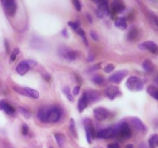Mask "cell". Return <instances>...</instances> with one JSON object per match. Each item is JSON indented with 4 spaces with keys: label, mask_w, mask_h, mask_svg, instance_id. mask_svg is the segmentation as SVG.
<instances>
[{
    "label": "cell",
    "mask_w": 158,
    "mask_h": 148,
    "mask_svg": "<svg viewBox=\"0 0 158 148\" xmlns=\"http://www.w3.org/2000/svg\"><path fill=\"white\" fill-rule=\"evenodd\" d=\"M105 93L107 97L109 99H114V98L117 96L118 93H119V89H118V88L117 87H115V86L110 85L107 87V89H106L105 90Z\"/></svg>",
    "instance_id": "obj_11"
},
{
    "label": "cell",
    "mask_w": 158,
    "mask_h": 148,
    "mask_svg": "<svg viewBox=\"0 0 158 148\" xmlns=\"http://www.w3.org/2000/svg\"><path fill=\"white\" fill-rule=\"evenodd\" d=\"M139 35V31L137 28H133L130 30V32L127 34V39L130 42L135 41L137 39Z\"/></svg>",
    "instance_id": "obj_19"
},
{
    "label": "cell",
    "mask_w": 158,
    "mask_h": 148,
    "mask_svg": "<svg viewBox=\"0 0 158 148\" xmlns=\"http://www.w3.org/2000/svg\"><path fill=\"white\" fill-rule=\"evenodd\" d=\"M115 26L117 28H119L120 29H122V30H124L127 29V21H126L125 18H118L115 22Z\"/></svg>",
    "instance_id": "obj_20"
},
{
    "label": "cell",
    "mask_w": 158,
    "mask_h": 148,
    "mask_svg": "<svg viewBox=\"0 0 158 148\" xmlns=\"http://www.w3.org/2000/svg\"><path fill=\"white\" fill-rule=\"evenodd\" d=\"M13 89H14L15 91H16L17 93H20L21 95L26 96V97H29V94L27 93V92L26 91V89H25V88L16 87H13Z\"/></svg>",
    "instance_id": "obj_28"
},
{
    "label": "cell",
    "mask_w": 158,
    "mask_h": 148,
    "mask_svg": "<svg viewBox=\"0 0 158 148\" xmlns=\"http://www.w3.org/2000/svg\"><path fill=\"white\" fill-rule=\"evenodd\" d=\"M87 16L88 18V20H89V22L91 23V22H93V19H92V17L89 16V14H87Z\"/></svg>",
    "instance_id": "obj_42"
},
{
    "label": "cell",
    "mask_w": 158,
    "mask_h": 148,
    "mask_svg": "<svg viewBox=\"0 0 158 148\" xmlns=\"http://www.w3.org/2000/svg\"><path fill=\"white\" fill-rule=\"evenodd\" d=\"M100 65H101V63H99V64H97V65L93 66V67H90V71H94V70L100 69Z\"/></svg>",
    "instance_id": "obj_38"
},
{
    "label": "cell",
    "mask_w": 158,
    "mask_h": 148,
    "mask_svg": "<svg viewBox=\"0 0 158 148\" xmlns=\"http://www.w3.org/2000/svg\"><path fill=\"white\" fill-rule=\"evenodd\" d=\"M150 19L151 20L153 24L158 29V18L156 16H154V15H151L150 16Z\"/></svg>",
    "instance_id": "obj_31"
},
{
    "label": "cell",
    "mask_w": 158,
    "mask_h": 148,
    "mask_svg": "<svg viewBox=\"0 0 158 148\" xmlns=\"http://www.w3.org/2000/svg\"><path fill=\"white\" fill-rule=\"evenodd\" d=\"M73 3H74V6H75L76 9L77 11H80L81 10V3L79 1H77V0H75L73 1Z\"/></svg>",
    "instance_id": "obj_34"
},
{
    "label": "cell",
    "mask_w": 158,
    "mask_h": 148,
    "mask_svg": "<svg viewBox=\"0 0 158 148\" xmlns=\"http://www.w3.org/2000/svg\"><path fill=\"white\" fill-rule=\"evenodd\" d=\"M69 124H69V129H70L71 132H72L73 135H74L76 137L77 134H76V129H75V121H74V120L71 118L70 120H69Z\"/></svg>",
    "instance_id": "obj_27"
},
{
    "label": "cell",
    "mask_w": 158,
    "mask_h": 148,
    "mask_svg": "<svg viewBox=\"0 0 158 148\" xmlns=\"http://www.w3.org/2000/svg\"><path fill=\"white\" fill-rule=\"evenodd\" d=\"M22 132L23 135H27V134H28L29 128L28 127H27L26 124H23V126H22Z\"/></svg>",
    "instance_id": "obj_35"
},
{
    "label": "cell",
    "mask_w": 158,
    "mask_h": 148,
    "mask_svg": "<svg viewBox=\"0 0 158 148\" xmlns=\"http://www.w3.org/2000/svg\"><path fill=\"white\" fill-rule=\"evenodd\" d=\"M79 90H80V87H79V86H76V87H74V89H73V93L75 96L78 95L79 93Z\"/></svg>",
    "instance_id": "obj_37"
},
{
    "label": "cell",
    "mask_w": 158,
    "mask_h": 148,
    "mask_svg": "<svg viewBox=\"0 0 158 148\" xmlns=\"http://www.w3.org/2000/svg\"><path fill=\"white\" fill-rule=\"evenodd\" d=\"M2 4L3 6L4 10L6 13L10 16H14L16 11V4L14 1L12 0H5V1H2Z\"/></svg>",
    "instance_id": "obj_4"
},
{
    "label": "cell",
    "mask_w": 158,
    "mask_h": 148,
    "mask_svg": "<svg viewBox=\"0 0 158 148\" xmlns=\"http://www.w3.org/2000/svg\"><path fill=\"white\" fill-rule=\"evenodd\" d=\"M0 110H3L7 114H14L15 109L5 101H0Z\"/></svg>",
    "instance_id": "obj_16"
},
{
    "label": "cell",
    "mask_w": 158,
    "mask_h": 148,
    "mask_svg": "<svg viewBox=\"0 0 158 148\" xmlns=\"http://www.w3.org/2000/svg\"><path fill=\"white\" fill-rule=\"evenodd\" d=\"M93 115L95 118L99 121H103L107 117L109 113L106 109L103 107H97L93 110Z\"/></svg>",
    "instance_id": "obj_10"
},
{
    "label": "cell",
    "mask_w": 158,
    "mask_h": 148,
    "mask_svg": "<svg viewBox=\"0 0 158 148\" xmlns=\"http://www.w3.org/2000/svg\"><path fill=\"white\" fill-rule=\"evenodd\" d=\"M68 25H69V26L73 29H75V30H77L78 28H79V25H78V23H76V22H68Z\"/></svg>",
    "instance_id": "obj_33"
},
{
    "label": "cell",
    "mask_w": 158,
    "mask_h": 148,
    "mask_svg": "<svg viewBox=\"0 0 158 148\" xmlns=\"http://www.w3.org/2000/svg\"><path fill=\"white\" fill-rule=\"evenodd\" d=\"M90 36H91V38L93 39V40H95V41L98 40V36H97V34L96 33L95 31L92 30L91 32H90Z\"/></svg>",
    "instance_id": "obj_36"
},
{
    "label": "cell",
    "mask_w": 158,
    "mask_h": 148,
    "mask_svg": "<svg viewBox=\"0 0 158 148\" xmlns=\"http://www.w3.org/2000/svg\"><path fill=\"white\" fill-rule=\"evenodd\" d=\"M55 138L56 140L57 143L59 144V147H63L65 144V137L63 136V134H55Z\"/></svg>",
    "instance_id": "obj_24"
},
{
    "label": "cell",
    "mask_w": 158,
    "mask_h": 148,
    "mask_svg": "<svg viewBox=\"0 0 158 148\" xmlns=\"http://www.w3.org/2000/svg\"><path fill=\"white\" fill-rule=\"evenodd\" d=\"M107 148H120V146H119V144H111L108 145Z\"/></svg>",
    "instance_id": "obj_40"
},
{
    "label": "cell",
    "mask_w": 158,
    "mask_h": 148,
    "mask_svg": "<svg viewBox=\"0 0 158 148\" xmlns=\"http://www.w3.org/2000/svg\"><path fill=\"white\" fill-rule=\"evenodd\" d=\"M143 68L144 70H146L147 72H153L155 69V66L154 63L150 60V59H146L143 62Z\"/></svg>",
    "instance_id": "obj_18"
},
{
    "label": "cell",
    "mask_w": 158,
    "mask_h": 148,
    "mask_svg": "<svg viewBox=\"0 0 158 148\" xmlns=\"http://www.w3.org/2000/svg\"><path fill=\"white\" fill-rule=\"evenodd\" d=\"M19 53V49H18V48H16V49H14V51L12 52V55H11L10 60L14 61L15 59H16V56L18 55Z\"/></svg>",
    "instance_id": "obj_32"
},
{
    "label": "cell",
    "mask_w": 158,
    "mask_h": 148,
    "mask_svg": "<svg viewBox=\"0 0 158 148\" xmlns=\"http://www.w3.org/2000/svg\"><path fill=\"white\" fill-rule=\"evenodd\" d=\"M29 66L28 61H22L16 67V72L19 75H25L29 69Z\"/></svg>",
    "instance_id": "obj_12"
},
{
    "label": "cell",
    "mask_w": 158,
    "mask_h": 148,
    "mask_svg": "<svg viewBox=\"0 0 158 148\" xmlns=\"http://www.w3.org/2000/svg\"><path fill=\"white\" fill-rule=\"evenodd\" d=\"M61 117V110L56 107H49L46 123H56L59 121Z\"/></svg>",
    "instance_id": "obj_1"
},
{
    "label": "cell",
    "mask_w": 158,
    "mask_h": 148,
    "mask_svg": "<svg viewBox=\"0 0 158 148\" xmlns=\"http://www.w3.org/2000/svg\"><path fill=\"white\" fill-rule=\"evenodd\" d=\"M93 60H94V57H93V56L89 55V57H88V59H87L88 62H93Z\"/></svg>",
    "instance_id": "obj_41"
},
{
    "label": "cell",
    "mask_w": 158,
    "mask_h": 148,
    "mask_svg": "<svg viewBox=\"0 0 158 148\" xmlns=\"http://www.w3.org/2000/svg\"><path fill=\"white\" fill-rule=\"evenodd\" d=\"M59 54L63 57H64L66 59H69V60H74L78 56V54H77L76 52L69 50L65 46H62L59 49Z\"/></svg>",
    "instance_id": "obj_8"
},
{
    "label": "cell",
    "mask_w": 158,
    "mask_h": 148,
    "mask_svg": "<svg viewBox=\"0 0 158 148\" xmlns=\"http://www.w3.org/2000/svg\"><path fill=\"white\" fill-rule=\"evenodd\" d=\"M83 94H84V96H85L87 99L88 103L89 102L97 101L99 98V93L96 91H87Z\"/></svg>",
    "instance_id": "obj_15"
},
{
    "label": "cell",
    "mask_w": 158,
    "mask_h": 148,
    "mask_svg": "<svg viewBox=\"0 0 158 148\" xmlns=\"http://www.w3.org/2000/svg\"><path fill=\"white\" fill-rule=\"evenodd\" d=\"M26 91L27 92V93L29 96V97H33L34 99H38L39 97V92L37 90H35V89H31V88L29 87H24Z\"/></svg>",
    "instance_id": "obj_22"
},
{
    "label": "cell",
    "mask_w": 158,
    "mask_h": 148,
    "mask_svg": "<svg viewBox=\"0 0 158 148\" xmlns=\"http://www.w3.org/2000/svg\"><path fill=\"white\" fill-rule=\"evenodd\" d=\"M131 123L133 126L136 128L137 130H140L141 132H145L147 130V128L145 127L143 122L137 117H133L131 118Z\"/></svg>",
    "instance_id": "obj_13"
},
{
    "label": "cell",
    "mask_w": 158,
    "mask_h": 148,
    "mask_svg": "<svg viewBox=\"0 0 158 148\" xmlns=\"http://www.w3.org/2000/svg\"><path fill=\"white\" fill-rule=\"evenodd\" d=\"M147 93L151 95L154 99H156L158 100V89L155 87L150 86L147 88Z\"/></svg>",
    "instance_id": "obj_21"
},
{
    "label": "cell",
    "mask_w": 158,
    "mask_h": 148,
    "mask_svg": "<svg viewBox=\"0 0 158 148\" xmlns=\"http://www.w3.org/2000/svg\"><path fill=\"white\" fill-rule=\"evenodd\" d=\"M19 113L22 114L24 117H26V119H29L31 117V114L29 113L28 110H26V108L24 107H19Z\"/></svg>",
    "instance_id": "obj_26"
},
{
    "label": "cell",
    "mask_w": 158,
    "mask_h": 148,
    "mask_svg": "<svg viewBox=\"0 0 158 148\" xmlns=\"http://www.w3.org/2000/svg\"><path fill=\"white\" fill-rule=\"evenodd\" d=\"M98 8L96 10V14L99 18H104L109 15V9L106 2H98Z\"/></svg>",
    "instance_id": "obj_6"
},
{
    "label": "cell",
    "mask_w": 158,
    "mask_h": 148,
    "mask_svg": "<svg viewBox=\"0 0 158 148\" xmlns=\"http://www.w3.org/2000/svg\"><path fill=\"white\" fill-rule=\"evenodd\" d=\"M117 126L110 127L106 128V129H104V130L98 132L97 137L99 138H102V139H109V138H111L117 135Z\"/></svg>",
    "instance_id": "obj_3"
},
{
    "label": "cell",
    "mask_w": 158,
    "mask_h": 148,
    "mask_svg": "<svg viewBox=\"0 0 158 148\" xmlns=\"http://www.w3.org/2000/svg\"><path fill=\"white\" fill-rule=\"evenodd\" d=\"M114 69V65H112V64H108L107 66H106L104 68V71L107 73H111Z\"/></svg>",
    "instance_id": "obj_30"
},
{
    "label": "cell",
    "mask_w": 158,
    "mask_h": 148,
    "mask_svg": "<svg viewBox=\"0 0 158 148\" xmlns=\"http://www.w3.org/2000/svg\"><path fill=\"white\" fill-rule=\"evenodd\" d=\"M93 82L95 84L97 85H101L104 83V78L99 75H96L95 77H93Z\"/></svg>",
    "instance_id": "obj_25"
},
{
    "label": "cell",
    "mask_w": 158,
    "mask_h": 148,
    "mask_svg": "<svg viewBox=\"0 0 158 148\" xmlns=\"http://www.w3.org/2000/svg\"><path fill=\"white\" fill-rule=\"evenodd\" d=\"M63 92H64V93L66 94V96L67 97H68V99H69V101H73V96L70 94V89H69V87H66L63 89Z\"/></svg>",
    "instance_id": "obj_29"
},
{
    "label": "cell",
    "mask_w": 158,
    "mask_h": 148,
    "mask_svg": "<svg viewBox=\"0 0 158 148\" xmlns=\"http://www.w3.org/2000/svg\"><path fill=\"white\" fill-rule=\"evenodd\" d=\"M127 74V70H119L109 77V81L113 83H120Z\"/></svg>",
    "instance_id": "obj_7"
},
{
    "label": "cell",
    "mask_w": 158,
    "mask_h": 148,
    "mask_svg": "<svg viewBox=\"0 0 158 148\" xmlns=\"http://www.w3.org/2000/svg\"><path fill=\"white\" fill-rule=\"evenodd\" d=\"M76 33H78V34H79L81 37L85 36V33H84V31L82 30V29H78L76 30Z\"/></svg>",
    "instance_id": "obj_39"
},
{
    "label": "cell",
    "mask_w": 158,
    "mask_h": 148,
    "mask_svg": "<svg viewBox=\"0 0 158 148\" xmlns=\"http://www.w3.org/2000/svg\"><path fill=\"white\" fill-rule=\"evenodd\" d=\"M62 33H63V36H68V33H67L66 29H63V31L62 32Z\"/></svg>",
    "instance_id": "obj_43"
},
{
    "label": "cell",
    "mask_w": 158,
    "mask_h": 148,
    "mask_svg": "<svg viewBox=\"0 0 158 148\" xmlns=\"http://www.w3.org/2000/svg\"><path fill=\"white\" fill-rule=\"evenodd\" d=\"M111 9L113 12L115 13H120L124 10L125 6H124V3L120 1H114L111 4Z\"/></svg>",
    "instance_id": "obj_14"
},
{
    "label": "cell",
    "mask_w": 158,
    "mask_h": 148,
    "mask_svg": "<svg viewBox=\"0 0 158 148\" xmlns=\"http://www.w3.org/2000/svg\"><path fill=\"white\" fill-rule=\"evenodd\" d=\"M139 48L143 50H148L153 53H158V46L157 44L152 41H147L145 43H143L139 46Z\"/></svg>",
    "instance_id": "obj_9"
},
{
    "label": "cell",
    "mask_w": 158,
    "mask_h": 148,
    "mask_svg": "<svg viewBox=\"0 0 158 148\" xmlns=\"http://www.w3.org/2000/svg\"><path fill=\"white\" fill-rule=\"evenodd\" d=\"M118 132L117 134L123 139H128L131 136V130L128 126V124L125 122H123L120 125H118Z\"/></svg>",
    "instance_id": "obj_5"
},
{
    "label": "cell",
    "mask_w": 158,
    "mask_h": 148,
    "mask_svg": "<svg viewBox=\"0 0 158 148\" xmlns=\"http://www.w3.org/2000/svg\"><path fill=\"white\" fill-rule=\"evenodd\" d=\"M149 144L151 148H155L158 147V135L155 134L153 135L149 140Z\"/></svg>",
    "instance_id": "obj_23"
},
{
    "label": "cell",
    "mask_w": 158,
    "mask_h": 148,
    "mask_svg": "<svg viewBox=\"0 0 158 148\" xmlns=\"http://www.w3.org/2000/svg\"><path fill=\"white\" fill-rule=\"evenodd\" d=\"M87 99L86 97L84 96V94H83L82 97L80 98V99H79V102H78V110H79V111L80 112V113H82V112L83 111V110H85L86 108H87Z\"/></svg>",
    "instance_id": "obj_17"
},
{
    "label": "cell",
    "mask_w": 158,
    "mask_h": 148,
    "mask_svg": "<svg viewBox=\"0 0 158 148\" xmlns=\"http://www.w3.org/2000/svg\"><path fill=\"white\" fill-rule=\"evenodd\" d=\"M127 88L130 90L140 91L144 88V82L137 77H130L126 83Z\"/></svg>",
    "instance_id": "obj_2"
},
{
    "label": "cell",
    "mask_w": 158,
    "mask_h": 148,
    "mask_svg": "<svg viewBox=\"0 0 158 148\" xmlns=\"http://www.w3.org/2000/svg\"><path fill=\"white\" fill-rule=\"evenodd\" d=\"M154 82L156 83H158V75L154 78Z\"/></svg>",
    "instance_id": "obj_45"
},
{
    "label": "cell",
    "mask_w": 158,
    "mask_h": 148,
    "mask_svg": "<svg viewBox=\"0 0 158 148\" xmlns=\"http://www.w3.org/2000/svg\"><path fill=\"white\" fill-rule=\"evenodd\" d=\"M125 148H134V147L133 144H128V145H127L125 147Z\"/></svg>",
    "instance_id": "obj_44"
}]
</instances>
